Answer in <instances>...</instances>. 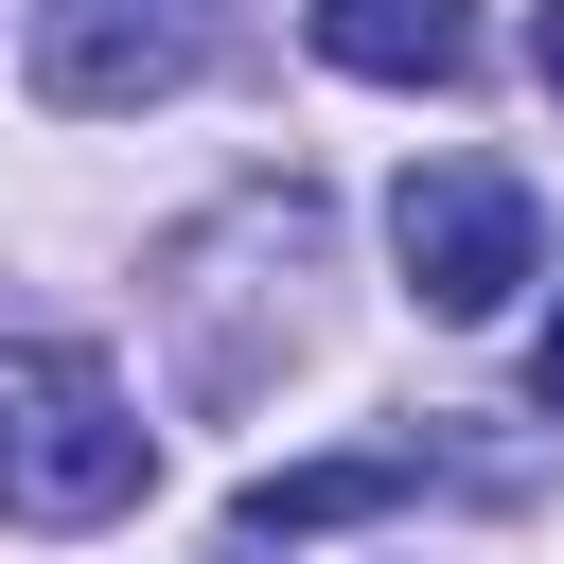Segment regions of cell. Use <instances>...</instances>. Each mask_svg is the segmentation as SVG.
I'll list each match as a JSON object with an SVG mask.
<instances>
[{"label": "cell", "instance_id": "cell-1", "mask_svg": "<svg viewBox=\"0 0 564 564\" xmlns=\"http://www.w3.org/2000/svg\"><path fill=\"white\" fill-rule=\"evenodd\" d=\"M159 494V423L123 405L106 352L0 335V529H123Z\"/></svg>", "mask_w": 564, "mask_h": 564}, {"label": "cell", "instance_id": "cell-2", "mask_svg": "<svg viewBox=\"0 0 564 564\" xmlns=\"http://www.w3.org/2000/svg\"><path fill=\"white\" fill-rule=\"evenodd\" d=\"M388 247H405L423 317H511V282L546 264V212H529L511 159H405L388 176Z\"/></svg>", "mask_w": 564, "mask_h": 564}, {"label": "cell", "instance_id": "cell-3", "mask_svg": "<svg viewBox=\"0 0 564 564\" xmlns=\"http://www.w3.org/2000/svg\"><path fill=\"white\" fill-rule=\"evenodd\" d=\"M194 53H212L194 0H35V88H53L70 123H123V106L194 88Z\"/></svg>", "mask_w": 564, "mask_h": 564}, {"label": "cell", "instance_id": "cell-4", "mask_svg": "<svg viewBox=\"0 0 564 564\" xmlns=\"http://www.w3.org/2000/svg\"><path fill=\"white\" fill-rule=\"evenodd\" d=\"M300 35L352 88H458L476 70V0H300Z\"/></svg>", "mask_w": 564, "mask_h": 564}, {"label": "cell", "instance_id": "cell-5", "mask_svg": "<svg viewBox=\"0 0 564 564\" xmlns=\"http://www.w3.org/2000/svg\"><path fill=\"white\" fill-rule=\"evenodd\" d=\"M405 494H423V458H300V476H247L229 546H317V529H370V511H405Z\"/></svg>", "mask_w": 564, "mask_h": 564}, {"label": "cell", "instance_id": "cell-6", "mask_svg": "<svg viewBox=\"0 0 564 564\" xmlns=\"http://www.w3.org/2000/svg\"><path fill=\"white\" fill-rule=\"evenodd\" d=\"M529 405H546V423H564V317H546V352H529Z\"/></svg>", "mask_w": 564, "mask_h": 564}, {"label": "cell", "instance_id": "cell-7", "mask_svg": "<svg viewBox=\"0 0 564 564\" xmlns=\"http://www.w3.org/2000/svg\"><path fill=\"white\" fill-rule=\"evenodd\" d=\"M529 70H546V88H564V0H529Z\"/></svg>", "mask_w": 564, "mask_h": 564}]
</instances>
